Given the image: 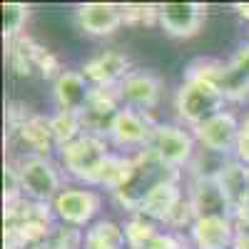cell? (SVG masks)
<instances>
[{"label":"cell","instance_id":"cell-1","mask_svg":"<svg viewBox=\"0 0 249 249\" xmlns=\"http://www.w3.org/2000/svg\"><path fill=\"white\" fill-rule=\"evenodd\" d=\"M175 179H177V170L167 167V164L147 147L137 155V160H132V170H130L127 179L115 190V197L124 207L140 212L142 202L150 197V192L155 187H160L162 182H175Z\"/></svg>","mask_w":249,"mask_h":249},{"label":"cell","instance_id":"cell-2","mask_svg":"<svg viewBox=\"0 0 249 249\" xmlns=\"http://www.w3.org/2000/svg\"><path fill=\"white\" fill-rule=\"evenodd\" d=\"M224 90L212 80H204V77H187L182 82V88L177 92V115L179 120H184L187 124H202L204 120H210L219 112H224Z\"/></svg>","mask_w":249,"mask_h":249},{"label":"cell","instance_id":"cell-3","mask_svg":"<svg viewBox=\"0 0 249 249\" xmlns=\"http://www.w3.org/2000/svg\"><path fill=\"white\" fill-rule=\"evenodd\" d=\"M107 142L102 140V135H90L85 132L82 137H77L75 142H70L68 147H62V164L65 170L80 179H85L90 184H95L102 164L107 162Z\"/></svg>","mask_w":249,"mask_h":249},{"label":"cell","instance_id":"cell-4","mask_svg":"<svg viewBox=\"0 0 249 249\" xmlns=\"http://www.w3.org/2000/svg\"><path fill=\"white\" fill-rule=\"evenodd\" d=\"M18 175H20V184H23V195H28L35 204H45V202H55V197L60 195V177L55 172V167L37 155H28L18 162Z\"/></svg>","mask_w":249,"mask_h":249},{"label":"cell","instance_id":"cell-5","mask_svg":"<svg viewBox=\"0 0 249 249\" xmlns=\"http://www.w3.org/2000/svg\"><path fill=\"white\" fill-rule=\"evenodd\" d=\"M239 124L232 112H219L210 120H204L202 124L195 127V140L204 147V152L212 155H227L237 150L239 140Z\"/></svg>","mask_w":249,"mask_h":249},{"label":"cell","instance_id":"cell-6","mask_svg":"<svg viewBox=\"0 0 249 249\" xmlns=\"http://www.w3.org/2000/svg\"><path fill=\"white\" fill-rule=\"evenodd\" d=\"M150 150L167 164V167L179 170L195 155V135L184 132L182 127H175V124H160L155 130Z\"/></svg>","mask_w":249,"mask_h":249},{"label":"cell","instance_id":"cell-7","mask_svg":"<svg viewBox=\"0 0 249 249\" xmlns=\"http://www.w3.org/2000/svg\"><path fill=\"white\" fill-rule=\"evenodd\" d=\"M204 10L199 3H164L157 5V20L172 37H192L202 30Z\"/></svg>","mask_w":249,"mask_h":249},{"label":"cell","instance_id":"cell-8","mask_svg":"<svg viewBox=\"0 0 249 249\" xmlns=\"http://www.w3.org/2000/svg\"><path fill=\"white\" fill-rule=\"evenodd\" d=\"M155 130L150 117L144 112H137V110H130V107H122L110 127V137L115 144L120 147H150L152 144V137H155Z\"/></svg>","mask_w":249,"mask_h":249},{"label":"cell","instance_id":"cell-9","mask_svg":"<svg viewBox=\"0 0 249 249\" xmlns=\"http://www.w3.org/2000/svg\"><path fill=\"white\" fill-rule=\"evenodd\" d=\"M160 88H162L160 77L155 72L132 70L127 77L120 82V95H122L124 107L147 115L157 105V100H160Z\"/></svg>","mask_w":249,"mask_h":249},{"label":"cell","instance_id":"cell-10","mask_svg":"<svg viewBox=\"0 0 249 249\" xmlns=\"http://www.w3.org/2000/svg\"><path fill=\"white\" fill-rule=\"evenodd\" d=\"M53 210L65 224L82 227L100 210V195L92 190H62L53 202Z\"/></svg>","mask_w":249,"mask_h":249},{"label":"cell","instance_id":"cell-11","mask_svg":"<svg viewBox=\"0 0 249 249\" xmlns=\"http://www.w3.org/2000/svg\"><path fill=\"white\" fill-rule=\"evenodd\" d=\"M190 204L195 210V217H232V204L227 199L224 190L219 187L217 177H199L192 187V195H190Z\"/></svg>","mask_w":249,"mask_h":249},{"label":"cell","instance_id":"cell-12","mask_svg":"<svg viewBox=\"0 0 249 249\" xmlns=\"http://www.w3.org/2000/svg\"><path fill=\"white\" fill-rule=\"evenodd\" d=\"M130 72V60L117 50H105L82 68V75L88 77V82H95V88H115Z\"/></svg>","mask_w":249,"mask_h":249},{"label":"cell","instance_id":"cell-13","mask_svg":"<svg viewBox=\"0 0 249 249\" xmlns=\"http://www.w3.org/2000/svg\"><path fill=\"white\" fill-rule=\"evenodd\" d=\"M77 23L90 35H112L124 23V8L112 3H85L77 8Z\"/></svg>","mask_w":249,"mask_h":249},{"label":"cell","instance_id":"cell-14","mask_svg":"<svg viewBox=\"0 0 249 249\" xmlns=\"http://www.w3.org/2000/svg\"><path fill=\"white\" fill-rule=\"evenodd\" d=\"M192 239L199 249H232L237 242L232 217H202L192 224Z\"/></svg>","mask_w":249,"mask_h":249},{"label":"cell","instance_id":"cell-15","mask_svg":"<svg viewBox=\"0 0 249 249\" xmlns=\"http://www.w3.org/2000/svg\"><path fill=\"white\" fill-rule=\"evenodd\" d=\"M55 102L65 112H82L92 95V88L88 85V77L82 72H60L55 77Z\"/></svg>","mask_w":249,"mask_h":249},{"label":"cell","instance_id":"cell-16","mask_svg":"<svg viewBox=\"0 0 249 249\" xmlns=\"http://www.w3.org/2000/svg\"><path fill=\"white\" fill-rule=\"evenodd\" d=\"M217 182L224 190L227 199L232 204V212H239L249 202V167L237 162H224L222 172L217 175Z\"/></svg>","mask_w":249,"mask_h":249},{"label":"cell","instance_id":"cell-17","mask_svg":"<svg viewBox=\"0 0 249 249\" xmlns=\"http://www.w3.org/2000/svg\"><path fill=\"white\" fill-rule=\"evenodd\" d=\"M222 90L227 97L242 100L249 92V43L237 50L230 65H224L222 75Z\"/></svg>","mask_w":249,"mask_h":249},{"label":"cell","instance_id":"cell-18","mask_svg":"<svg viewBox=\"0 0 249 249\" xmlns=\"http://www.w3.org/2000/svg\"><path fill=\"white\" fill-rule=\"evenodd\" d=\"M179 202H182V195H179L177 179H175V182H162L160 187H155V190L150 192V197L142 202L140 214L167 222V219L172 217V212L179 207Z\"/></svg>","mask_w":249,"mask_h":249},{"label":"cell","instance_id":"cell-19","mask_svg":"<svg viewBox=\"0 0 249 249\" xmlns=\"http://www.w3.org/2000/svg\"><path fill=\"white\" fill-rule=\"evenodd\" d=\"M124 244H127L124 227H120L110 219H102L88 230L82 249H124Z\"/></svg>","mask_w":249,"mask_h":249},{"label":"cell","instance_id":"cell-20","mask_svg":"<svg viewBox=\"0 0 249 249\" xmlns=\"http://www.w3.org/2000/svg\"><path fill=\"white\" fill-rule=\"evenodd\" d=\"M10 68L18 72V75H33L35 68H40V62L45 57V50L37 48L33 40L28 37H18V40H10Z\"/></svg>","mask_w":249,"mask_h":249},{"label":"cell","instance_id":"cell-21","mask_svg":"<svg viewBox=\"0 0 249 249\" xmlns=\"http://www.w3.org/2000/svg\"><path fill=\"white\" fill-rule=\"evenodd\" d=\"M20 132H23L28 147L37 155L43 157L55 142V135H53V127H50V120H43V117H30L23 122V127H20Z\"/></svg>","mask_w":249,"mask_h":249},{"label":"cell","instance_id":"cell-22","mask_svg":"<svg viewBox=\"0 0 249 249\" xmlns=\"http://www.w3.org/2000/svg\"><path fill=\"white\" fill-rule=\"evenodd\" d=\"M50 127H53V135H55V142L57 147H68L70 142H75L77 137L85 135V124H82V115L77 112H65L60 110L55 117H50Z\"/></svg>","mask_w":249,"mask_h":249},{"label":"cell","instance_id":"cell-23","mask_svg":"<svg viewBox=\"0 0 249 249\" xmlns=\"http://www.w3.org/2000/svg\"><path fill=\"white\" fill-rule=\"evenodd\" d=\"M25 20H28V5H23V3L3 5V35L8 37V43L20 37V30L25 28Z\"/></svg>","mask_w":249,"mask_h":249},{"label":"cell","instance_id":"cell-24","mask_svg":"<svg viewBox=\"0 0 249 249\" xmlns=\"http://www.w3.org/2000/svg\"><path fill=\"white\" fill-rule=\"evenodd\" d=\"M124 237H127L130 249H147V244L157 237V232H155V227L150 222L135 217V219H130L127 227H124Z\"/></svg>","mask_w":249,"mask_h":249},{"label":"cell","instance_id":"cell-25","mask_svg":"<svg viewBox=\"0 0 249 249\" xmlns=\"http://www.w3.org/2000/svg\"><path fill=\"white\" fill-rule=\"evenodd\" d=\"M237 160L249 167V115L244 117V122L239 124V140H237V150H234Z\"/></svg>","mask_w":249,"mask_h":249},{"label":"cell","instance_id":"cell-26","mask_svg":"<svg viewBox=\"0 0 249 249\" xmlns=\"http://www.w3.org/2000/svg\"><path fill=\"white\" fill-rule=\"evenodd\" d=\"M147 249H182V244L177 242L175 234H162V232H157V237L147 244Z\"/></svg>","mask_w":249,"mask_h":249},{"label":"cell","instance_id":"cell-27","mask_svg":"<svg viewBox=\"0 0 249 249\" xmlns=\"http://www.w3.org/2000/svg\"><path fill=\"white\" fill-rule=\"evenodd\" d=\"M232 249H249V232H239Z\"/></svg>","mask_w":249,"mask_h":249},{"label":"cell","instance_id":"cell-28","mask_svg":"<svg viewBox=\"0 0 249 249\" xmlns=\"http://www.w3.org/2000/svg\"><path fill=\"white\" fill-rule=\"evenodd\" d=\"M237 10H239V15H242L244 20H249V3H244V5H237Z\"/></svg>","mask_w":249,"mask_h":249}]
</instances>
